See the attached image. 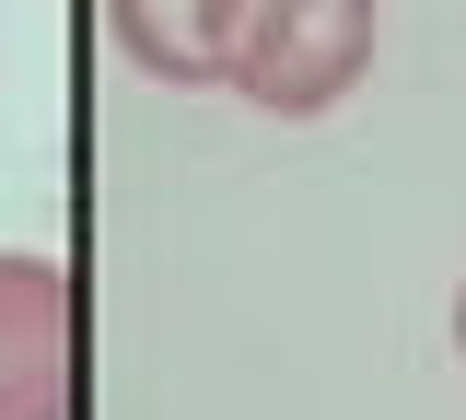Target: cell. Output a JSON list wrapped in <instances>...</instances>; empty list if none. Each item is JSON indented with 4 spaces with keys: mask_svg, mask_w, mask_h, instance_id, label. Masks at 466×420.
Wrapping results in <instances>:
<instances>
[{
    "mask_svg": "<svg viewBox=\"0 0 466 420\" xmlns=\"http://www.w3.org/2000/svg\"><path fill=\"white\" fill-rule=\"evenodd\" d=\"M0 420H70V269L0 245Z\"/></svg>",
    "mask_w": 466,
    "mask_h": 420,
    "instance_id": "1",
    "label": "cell"
},
{
    "mask_svg": "<svg viewBox=\"0 0 466 420\" xmlns=\"http://www.w3.org/2000/svg\"><path fill=\"white\" fill-rule=\"evenodd\" d=\"M373 59V12H245V59H233V94L280 106V118H315L327 94H350V70Z\"/></svg>",
    "mask_w": 466,
    "mask_h": 420,
    "instance_id": "2",
    "label": "cell"
},
{
    "mask_svg": "<svg viewBox=\"0 0 466 420\" xmlns=\"http://www.w3.org/2000/svg\"><path fill=\"white\" fill-rule=\"evenodd\" d=\"M106 24H116V47H128L140 70L233 82V59H245V12H233V0H210V12H164V0H116Z\"/></svg>",
    "mask_w": 466,
    "mask_h": 420,
    "instance_id": "3",
    "label": "cell"
},
{
    "mask_svg": "<svg viewBox=\"0 0 466 420\" xmlns=\"http://www.w3.org/2000/svg\"><path fill=\"white\" fill-rule=\"evenodd\" d=\"M455 351H466V292H455Z\"/></svg>",
    "mask_w": 466,
    "mask_h": 420,
    "instance_id": "4",
    "label": "cell"
}]
</instances>
